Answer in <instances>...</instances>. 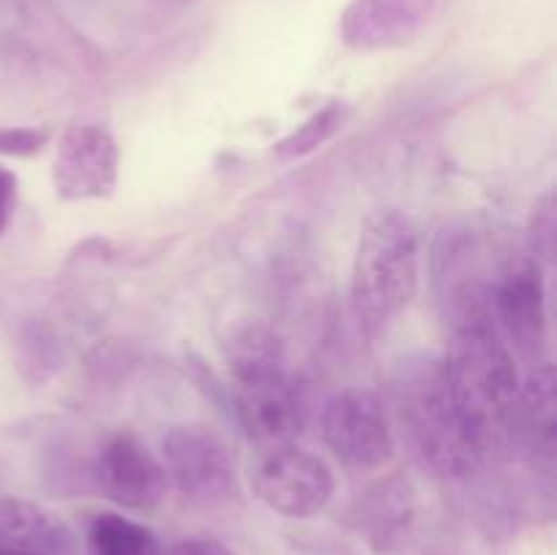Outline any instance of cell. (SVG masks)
I'll use <instances>...</instances> for the list:
<instances>
[{
    "instance_id": "6da1fadb",
    "label": "cell",
    "mask_w": 557,
    "mask_h": 555,
    "mask_svg": "<svg viewBox=\"0 0 557 555\" xmlns=\"http://www.w3.org/2000/svg\"><path fill=\"white\" fill-rule=\"evenodd\" d=\"M451 392L484 441H495L515 419L520 400V373L515 351L490 313L455 321L449 348L441 359Z\"/></svg>"
},
{
    "instance_id": "7a4b0ae2",
    "label": "cell",
    "mask_w": 557,
    "mask_h": 555,
    "mask_svg": "<svg viewBox=\"0 0 557 555\" xmlns=\"http://www.w3.org/2000/svg\"><path fill=\"white\" fill-rule=\"evenodd\" d=\"M397 403L413 446L433 471L466 477L482 466L490 444L457 403L441 359L406 365L397 381Z\"/></svg>"
},
{
    "instance_id": "3957f363",
    "label": "cell",
    "mask_w": 557,
    "mask_h": 555,
    "mask_svg": "<svg viewBox=\"0 0 557 555\" xmlns=\"http://www.w3.org/2000/svg\"><path fill=\"white\" fill-rule=\"evenodd\" d=\"M419 288V232L400 210H375L359 232L351 299L368 335H379L411 305Z\"/></svg>"
},
{
    "instance_id": "277c9868",
    "label": "cell",
    "mask_w": 557,
    "mask_h": 555,
    "mask_svg": "<svg viewBox=\"0 0 557 555\" xmlns=\"http://www.w3.org/2000/svg\"><path fill=\"white\" fill-rule=\"evenodd\" d=\"M237 417L250 439L286 444L299 428V403L283 346L267 326H245L228 348Z\"/></svg>"
},
{
    "instance_id": "5b68a950",
    "label": "cell",
    "mask_w": 557,
    "mask_h": 555,
    "mask_svg": "<svg viewBox=\"0 0 557 555\" xmlns=\"http://www.w3.org/2000/svg\"><path fill=\"white\" fill-rule=\"evenodd\" d=\"M321 435L348 471H379L395 455V435L379 397L368 390H343L324 406Z\"/></svg>"
},
{
    "instance_id": "8992f818",
    "label": "cell",
    "mask_w": 557,
    "mask_h": 555,
    "mask_svg": "<svg viewBox=\"0 0 557 555\" xmlns=\"http://www.w3.org/2000/svg\"><path fill=\"white\" fill-rule=\"evenodd\" d=\"M490 313L504 341L531 359V365L547 362V286L539 259L515 254L506 259L490 294Z\"/></svg>"
},
{
    "instance_id": "52a82bcc",
    "label": "cell",
    "mask_w": 557,
    "mask_h": 555,
    "mask_svg": "<svg viewBox=\"0 0 557 555\" xmlns=\"http://www.w3.org/2000/svg\"><path fill=\"white\" fill-rule=\"evenodd\" d=\"M261 504L283 517H313L335 493L332 468L319 455L292 444H277L261 457L250 473Z\"/></svg>"
},
{
    "instance_id": "ba28073f",
    "label": "cell",
    "mask_w": 557,
    "mask_h": 555,
    "mask_svg": "<svg viewBox=\"0 0 557 555\" xmlns=\"http://www.w3.org/2000/svg\"><path fill=\"white\" fill-rule=\"evenodd\" d=\"M169 482L196 504H223L237 495V477L228 449L210 430L180 424L163 439Z\"/></svg>"
},
{
    "instance_id": "9c48e42d",
    "label": "cell",
    "mask_w": 557,
    "mask_h": 555,
    "mask_svg": "<svg viewBox=\"0 0 557 555\" xmlns=\"http://www.w3.org/2000/svg\"><path fill=\"white\" fill-rule=\"evenodd\" d=\"M117 141L103 125H71L54 152V190L69 201L107 199L117 185Z\"/></svg>"
},
{
    "instance_id": "30bf717a",
    "label": "cell",
    "mask_w": 557,
    "mask_h": 555,
    "mask_svg": "<svg viewBox=\"0 0 557 555\" xmlns=\"http://www.w3.org/2000/svg\"><path fill=\"white\" fill-rule=\"evenodd\" d=\"M96 482L101 493L125 509H152L166 498V468L134 435H112L96 460Z\"/></svg>"
},
{
    "instance_id": "8fae6325",
    "label": "cell",
    "mask_w": 557,
    "mask_h": 555,
    "mask_svg": "<svg viewBox=\"0 0 557 555\" xmlns=\"http://www.w3.org/2000/svg\"><path fill=\"white\" fill-rule=\"evenodd\" d=\"M435 0H351L341 16V38L354 52H381L417 41Z\"/></svg>"
},
{
    "instance_id": "7c38bea8",
    "label": "cell",
    "mask_w": 557,
    "mask_h": 555,
    "mask_svg": "<svg viewBox=\"0 0 557 555\" xmlns=\"http://www.w3.org/2000/svg\"><path fill=\"white\" fill-rule=\"evenodd\" d=\"M0 544H11L36 555H65L71 536L69 528L41 506L0 495Z\"/></svg>"
},
{
    "instance_id": "4fadbf2b",
    "label": "cell",
    "mask_w": 557,
    "mask_h": 555,
    "mask_svg": "<svg viewBox=\"0 0 557 555\" xmlns=\"http://www.w3.org/2000/svg\"><path fill=\"white\" fill-rule=\"evenodd\" d=\"M87 555H161V544L141 522L101 511L87 528Z\"/></svg>"
},
{
    "instance_id": "5bb4252c",
    "label": "cell",
    "mask_w": 557,
    "mask_h": 555,
    "mask_svg": "<svg viewBox=\"0 0 557 555\" xmlns=\"http://www.w3.org/2000/svg\"><path fill=\"white\" fill-rule=\"evenodd\" d=\"M517 414L528 424V433L536 439V444L549 449L555 441V379L549 359L547 362L533 365L531 375L520 386Z\"/></svg>"
},
{
    "instance_id": "9a60e30c",
    "label": "cell",
    "mask_w": 557,
    "mask_h": 555,
    "mask_svg": "<svg viewBox=\"0 0 557 555\" xmlns=\"http://www.w3.org/2000/svg\"><path fill=\"white\" fill-rule=\"evenodd\" d=\"M337 125H341V107H337V103H326L324 109H319L313 118L305 120L297 131H292V134L275 147V156L283 158V161L308 156V152H313L315 147H321L332 134H335Z\"/></svg>"
},
{
    "instance_id": "2e32d148",
    "label": "cell",
    "mask_w": 557,
    "mask_h": 555,
    "mask_svg": "<svg viewBox=\"0 0 557 555\" xmlns=\"http://www.w3.org/2000/svg\"><path fill=\"white\" fill-rule=\"evenodd\" d=\"M52 139V131L44 125H3L0 128V156H36L47 141Z\"/></svg>"
},
{
    "instance_id": "e0dca14e",
    "label": "cell",
    "mask_w": 557,
    "mask_h": 555,
    "mask_svg": "<svg viewBox=\"0 0 557 555\" xmlns=\"http://www.w3.org/2000/svg\"><path fill=\"white\" fill-rule=\"evenodd\" d=\"M555 207H553V196H544L542 205L533 210V243H536V248L542 250L544 256L549 259V254H553V237H555Z\"/></svg>"
},
{
    "instance_id": "ac0fdd59",
    "label": "cell",
    "mask_w": 557,
    "mask_h": 555,
    "mask_svg": "<svg viewBox=\"0 0 557 555\" xmlns=\"http://www.w3.org/2000/svg\"><path fill=\"white\" fill-rule=\"evenodd\" d=\"M16 188H20V180L11 169L0 166V234H5L11 218H14L16 207Z\"/></svg>"
},
{
    "instance_id": "d6986e66",
    "label": "cell",
    "mask_w": 557,
    "mask_h": 555,
    "mask_svg": "<svg viewBox=\"0 0 557 555\" xmlns=\"http://www.w3.org/2000/svg\"><path fill=\"white\" fill-rule=\"evenodd\" d=\"M161 555H234L226 544L215 539H185V542L172 544L169 550H161Z\"/></svg>"
},
{
    "instance_id": "ffe728a7",
    "label": "cell",
    "mask_w": 557,
    "mask_h": 555,
    "mask_svg": "<svg viewBox=\"0 0 557 555\" xmlns=\"http://www.w3.org/2000/svg\"><path fill=\"white\" fill-rule=\"evenodd\" d=\"M0 555H36V553H27V550H20V547H11V544H0Z\"/></svg>"
}]
</instances>
